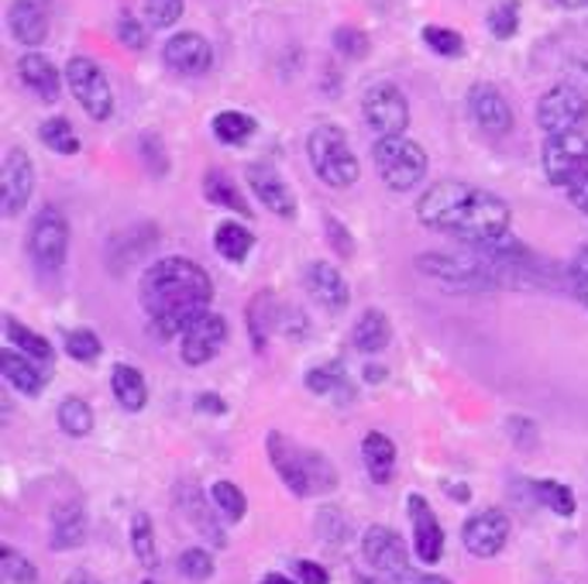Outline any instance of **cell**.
<instances>
[{
  "label": "cell",
  "instance_id": "52a82bcc",
  "mask_svg": "<svg viewBox=\"0 0 588 584\" xmlns=\"http://www.w3.org/2000/svg\"><path fill=\"white\" fill-rule=\"evenodd\" d=\"M66 83L80 107L94 117V121H107L114 113V90L107 72L90 59V56H72L66 62Z\"/></svg>",
  "mask_w": 588,
  "mask_h": 584
},
{
  "label": "cell",
  "instance_id": "ffe728a7",
  "mask_svg": "<svg viewBox=\"0 0 588 584\" xmlns=\"http://www.w3.org/2000/svg\"><path fill=\"white\" fill-rule=\"evenodd\" d=\"M176 502H179V513L186 516V523L200 533L204 540H210L214 547H227V533L220 526V519L214 516L210 502L204 498V492L196 485H179L176 488Z\"/></svg>",
  "mask_w": 588,
  "mask_h": 584
},
{
  "label": "cell",
  "instance_id": "8d00e7d4",
  "mask_svg": "<svg viewBox=\"0 0 588 584\" xmlns=\"http://www.w3.org/2000/svg\"><path fill=\"white\" fill-rule=\"evenodd\" d=\"M38 138H42L56 155H76V151H80V138H76V128L66 121V117H49V121L38 128Z\"/></svg>",
  "mask_w": 588,
  "mask_h": 584
},
{
  "label": "cell",
  "instance_id": "d590c367",
  "mask_svg": "<svg viewBox=\"0 0 588 584\" xmlns=\"http://www.w3.org/2000/svg\"><path fill=\"white\" fill-rule=\"evenodd\" d=\"M533 488V495H537V502L540 505H547L555 516H575V495H571V488L568 485H561V482H551V478H543V482H533L530 485Z\"/></svg>",
  "mask_w": 588,
  "mask_h": 584
},
{
  "label": "cell",
  "instance_id": "74e56055",
  "mask_svg": "<svg viewBox=\"0 0 588 584\" xmlns=\"http://www.w3.org/2000/svg\"><path fill=\"white\" fill-rule=\"evenodd\" d=\"M210 502L217 505V513H224V519H231V523L245 519V513H248V498L234 482H214Z\"/></svg>",
  "mask_w": 588,
  "mask_h": 584
},
{
  "label": "cell",
  "instance_id": "1f68e13d",
  "mask_svg": "<svg viewBox=\"0 0 588 584\" xmlns=\"http://www.w3.org/2000/svg\"><path fill=\"white\" fill-rule=\"evenodd\" d=\"M4 334H8L11 347L24 350L28 358H35V362H52V347H49V340H46L42 334H35L31 327L18 324L14 317H4Z\"/></svg>",
  "mask_w": 588,
  "mask_h": 584
},
{
  "label": "cell",
  "instance_id": "836d02e7",
  "mask_svg": "<svg viewBox=\"0 0 588 584\" xmlns=\"http://www.w3.org/2000/svg\"><path fill=\"white\" fill-rule=\"evenodd\" d=\"M214 135L224 141V145H242L255 135V121L242 110H220L214 117Z\"/></svg>",
  "mask_w": 588,
  "mask_h": 584
},
{
  "label": "cell",
  "instance_id": "d6986e66",
  "mask_svg": "<svg viewBox=\"0 0 588 584\" xmlns=\"http://www.w3.org/2000/svg\"><path fill=\"white\" fill-rule=\"evenodd\" d=\"M163 59L179 76H204L214 66V49L200 31H179L166 42Z\"/></svg>",
  "mask_w": 588,
  "mask_h": 584
},
{
  "label": "cell",
  "instance_id": "44dd1931",
  "mask_svg": "<svg viewBox=\"0 0 588 584\" xmlns=\"http://www.w3.org/2000/svg\"><path fill=\"white\" fill-rule=\"evenodd\" d=\"M303 283H306V293L317 299L324 309H334V314H341V309L347 306V299H351V289H347L344 276L327 261H310Z\"/></svg>",
  "mask_w": 588,
  "mask_h": 584
},
{
  "label": "cell",
  "instance_id": "f546056e",
  "mask_svg": "<svg viewBox=\"0 0 588 584\" xmlns=\"http://www.w3.org/2000/svg\"><path fill=\"white\" fill-rule=\"evenodd\" d=\"M214 248L220 258L242 265L248 258V251L255 248V234L248 227H242L238 220H224L217 230H214Z\"/></svg>",
  "mask_w": 588,
  "mask_h": 584
},
{
  "label": "cell",
  "instance_id": "f5cc1de1",
  "mask_svg": "<svg viewBox=\"0 0 588 584\" xmlns=\"http://www.w3.org/2000/svg\"><path fill=\"white\" fill-rule=\"evenodd\" d=\"M196 409H200V413H214V416H220L227 406H224V399H220V396H214V393H200V396H196Z\"/></svg>",
  "mask_w": 588,
  "mask_h": 584
},
{
  "label": "cell",
  "instance_id": "5bb4252c",
  "mask_svg": "<svg viewBox=\"0 0 588 584\" xmlns=\"http://www.w3.org/2000/svg\"><path fill=\"white\" fill-rule=\"evenodd\" d=\"M224 340H227V320L210 309L200 320H193L186 334L179 337V358L193 368H200L224 347Z\"/></svg>",
  "mask_w": 588,
  "mask_h": 584
},
{
  "label": "cell",
  "instance_id": "11a10c76",
  "mask_svg": "<svg viewBox=\"0 0 588 584\" xmlns=\"http://www.w3.org/2000/svg\"><path fill=\"white\" fill-rule=\"evenodd\" d=\"M365 378H369V382H385V368L369 365V368H365Z\"/></svg>",
  "mask_w": 588,
  "mask_h": 584
},
{
  "label": "cell",
  "instance_id": "5b68a950",
  "mask_svg": "<svg viewBox=\"0 0 588 584\" xmlns=\"http://www.w3.org/2000/svg\"><path fill=\"white\" fill-rule=\"evenodd\" d=\"M372 159H375V169H379L382 182L389 189H396V192H406V189L420 186L423 176H427V155L406 135L379 138L372 145Z\"/></svg>",
  "mask_w": 588,
  "mask_h": 584
},
{
  "label": "cell",
  "instance_id": "8fae6325",
  "mask_svg": "<svg viewBox=\"0 0 588 584\" xmlns=\"http://www.w3.org/2000/svg\"><path fill=\"white\" fill-rule=\"evenodd\" d=\"M362 113H365L369 128L379 138L406 135V128H410V103H406V97L396 83L369 87L365 97H362Z\"/></svg>",
  "mask_w": 588,
  "mask_h": 584
},
{
  "label": "cell",
  "instance_id": "680465c9",
  "mask_svg": "<svg viewBox=\"0 0 588 584\" xmlns=\"http://www.w3.org/2000/svg\"><path fill=\"white\" fill-rule=\"evenodd\" d=\"M141 584H155V581H141Z\"/></svg>",
  "mask_w": 588,
  "mask_h": 584
},
{
  "label": "cell",
  "instance_id": "f907efd6",
  "mask_svg": "<svg viewBox=\"0 0 588 584\" xmlns=\"http://www.w3.org/2000/svg\"><path fill=\"white\" fill-rule=\"evenodd\" d=\"M296 577L303 584H331V574L317 561H296Z\"/></svg>",
  "mask_w": 588,
  "mask_h": 584
},
{
  "label": "cell",
  "instance_id": "7bdbcfd3",
  "mask_svg": "<svg viewBox=\"0 0 588 584\" xmlns=\"http://www.w3.org/2000/svg\"><path fill=\"white\" fill-rule=\"evenodd\" d=\"M145 18L151 28H173L183 18V0H145Z\"/></svg>",
  "mask_w": 588,
  "mask_h": 584
},
{
  "label": "cell",
  "instance_id": "277c9868",
  "mask_svg": "<svg viewBox=\"0 0 588 584\" xmlns=\"http://www.w3.org/2000/svg\"><path fill=\"white\" fill-rule=\"evenodd\" d=\"M306 159L317 172L321 182H327L331 189H347L355 186L362 176V166L355 159V151L347 145V135L337 125H321L313 128L306 138Z\"/></svg>",
  "mask_w": 588,
  "mask_h": 584
},
{
  "label": "cell",
  "instance_id": "e575fe53",
  "mask_svg": "<svg viewBox=\"0 0 588 584\" xmlns=\"http://www.w3.org/2000/svg\"><path fill=\"white\" fill-rule=\"evenodd\" d=\"M131 551L141 561V567L159 564V547H155V529H151L148 513H135L131 516Z\"/></svg>",
  "mask_w": 588,
  "mask_h": 584
},
{
  "label": "cell",
  "instance_id": "30bf717a",
  "mask_svg": "<svg viewBox=\"0 0 588 584\" xmlns=\"http://www.w3.org/2000/svg\"><path fill=\"white\" fill-rule=\"evenodd\" d=\"M362 557L379 577H385L392 584H413V577H416L410 561H406V547H403L400 533L389 529V526H369L365 529Z\"/></svg>",
  "mask_w": 588,
  "mask_h": 584
},
{
  "label": "cell",
  "instance_id": "681fc988",
  "mask_svg": "<svg viewBox=\"0 0 588 584\" xmlns=\"http://www.w3.org/2000/svg\"><path fill=\"white\" fill-rule=\"evenodd\" d=\"M568 197H571V204L588 217V162H585V169L575 176V182L568 186Z\"/></svg>",
  "mask_w": 588,
  "mask_h": 584
},
{
  "label": "cell",
  "instance_id": "e0dca14e",
  "mask_svg": "<svg viewBox=\"0 0 588 584\" xmlns=\"http://www.w3.org/2000/svg\"><path fill=\"white\" fill-rule=\"evenodd\" d=\"M506 540H509V516L499 513V509L476 513L472 519L464 523V529H461L464 551L472 554V557H482V561L496 557L506 547Z\"/></svg>",
  "mask_w": 588,
  "mask_h": 584
},
{
  "label": "cell",
  "instance_id": "4fadbf2b",
  "mask_svg": "<svg viewBox=\"0 0 588 584\" xmlns=\"http://www.w3.org/2000/svg\"><path fill=\"white\" fill-rule=\"evenodd\" d=\"M35 192V166L28 159V151L11 148L4 155V166H0V207L4 217H18Z\"/></svg>",
  "mask_w": 588,
  "mask_h": 584
},
{
  "label": "cell",
  "instance_id": "816d5d0a",
  "mask_svg": "<svg viewBox=\"0 0 588 584\" xmlns=\"http://www.w3.org/2000/svg\"><path fill=\"white\" fill-rule=\"evenodd\" d=\"M509 437H513L517 444H523V447H530L537 441V426L523 416H513L509 419Z\"/></svg>",
  "mask_w": 588,
  "mask_h": 584
},
{
  "label": "cell",
  "instance_id": "7dc6e473",
  "mask_svg": "<svg viewBox=\"0 0 588 584\" xmlns=\"http://www.w3.org/2000/svg\"><path fill=\"white\" fill-rule=\"evenodd\" d=\"M117 38H121V46H128V49H145L148 46V31L135 18L117 21Z\"/></svg>",
  "mask_w": 588,
  "mask_h": 584
},
{
  "label": "cell",
  "instance_id": "60d3db41",
  "mask_svg": "<svg viewBox=\"0 0 588 584\" xmlns=\"http://www.w3.org/2000/svg\"><path fill=\"white\" fill-rule=\"evenodd\" d=\"M66 355L72 362H97L100 358V337L94 330H66Z\"/></svg>",
  "mask_w": 588,
  "mask_h": 584
},
{
  "label": "cell",
  "instance_id": "9c48e42d",
  "mask_svg": "<svg viewBox=\"0 0 588 584\" xmlns=\"http://www.w3.org/2000/svg\"><path fill=\"white\" fill-rule=\"evenodd\" d=\"M588 121V93L575 83L551 87L537 103V125L543 135L578 131Z\"/></svg>",
  "mask_w": 588,
  "mask_h": 584
},
{
  "label": "cell",
  "instance_id": "f1b7e54d",
  "mask_svg": "<svg viewBox=\"0 0 588 584\" xmlns=\"http://www.w3.org/2000/svg\"><path fill=\"white\" fill-rule=\"evenodd\" d=\"M204 197L214 204V207H220V210H231V214H242V217H252L255 210L248 207V200L242 197V189H238V182H234L227 172H220V169H210L207 176H204Z\"/></svg>",
  "mask_w": 588,
  "mask_h": 584
},
{
  "label": "cell",
  "instance_id": "db71d44e",
  "mask_svg": "<svg viewBox=\"0 0 588 584\" xmlns=\"http://www.w3.org/2000/svg\"><path fill=\"white\" fill-rule=\"evenodd\" d=\"M413 584H451L448 577H438V574H416Z\"/></svg>",
  "mask_w": 588,
  "mask_h": 584
},
{
  "label": "cell",
  "instance_id": "8992f818",
  "mask_svg": "<svg viewBox=\"0 0 588 584\" xmlns=\"http://www.w3.org/2000/svg\"><path fill=\"white\" fill-rule=\"evenodd\" d=\"M28 255H31V261L38 268L52 271V276L66 265V255H69V224H66L62 210L42 207V210L31 217V227H28Z\"/></svg>",
  "mask_w": 588,
  "mask_h": 584
},
{
  "label": "cell",
  "instance_id": "6da1fadb",
  "mask_svg": "<svg viewBox=\"0 0 588 584\" xmlns=\"http://www.w3.org/2000/svg\"><path fill=\"white\" fill-rule=\"evenodd\" d=\"M138 299L155 334L173 340V337H183L193 320L210 314L214 283L196 261L169 255L145 268V276L138 283Z\"/></svg>",
  "mask_w": 588,
  "mask_h": 584
},
{
  "label": "cell",
  "instance_id": "2e32d148",
  "mask_svg": "<svg viewBox=\"0 0 588 584\" xmlns=\"http://www.w3.org/2000/svg\"><path fill=\"white\" fill-rule=\"evenodd\" d=\"M468 113H472V121L486 135L502 138L513 131V110H509V100L502 97V90L492 83H472V90H468Z\"/></svg>",
  "mask_w": 588,
  "mask_h": 584
},
{
  "label": "cell",
  "instance_id": "3957f363",
  "mask_svg": "<svg viewBox=\"0 0 588 584\" xmlns=\"http://www.w3.org/2000/svg\"><path fill=\"white\" fill-rule=\"evenodd\" d=\"M265 451H268L272 467H276V475L293 495L310 498V495H327L337 488V467L327 461V454L310 451L280 430H272L265 437Z\"/></svg>",
  "mask_w": 588,
  "mask_h": 584
},
{
  "label": "cell",
  "instance_id": "d6a6232c",
  "mask_svg": "<svg viewBox=\"0 0 588 584\" xmlns=\"http://www.w3.org/2000/svg\"><path fill=\"white\" fill-rule=\"evenodd\" d=\"M56 419H59V430H62L66 437H87V434L94 430V409H90L80 396L62 399Z\"/></svg>",
  "mask_w": 588,
  "mask_h": 584
},
{
  "label": "cell",
  "instance_id": "603a6c76",
  "mask_svg": "<svg viewBox=\"0 0 588 584\" xmlns=\"http://www.w3.org/2000/svg\"><path fill=\"white\" fill-rule=\"evenodd\" d=\"M8 21L21 46H42L49 38V11L42 0H14Z\"/></svg>",
  "mask_w": 588,
  "mask_h": 584
},
{
  "label": "cell",
  "instance_id": "7402d4cb",
  "mask_svg": "<svg viewBox=\"0 0 588 584\" xmlns=\"http://www.w3.org/2000/svg\"><path fill=\"white\" fill-rule=\"evenodd\" d=\"M18 76H21V83L38 97V100H46V103H56L59 100V69L42 56V52H28L18 59Z\"/></svg>",
  "mask_w": 588,
  "mask_h": 584
},
{
  "label": "cell",
  "instance_id": "83f0119b",
  "mask_svg": "<svg viewBox=\"0 0 588 584\" xmlns=\"http://www.w3.org/2000/svg\"><path fill=\"white\" fill-rule=\"evenodd\" d=\"M110 388H114V399L121 403V409L128 413H141L148 403V385L141 378L138 368L131 365H114L110 368Z\"/></svg>",
  "mask_w": 588,
  "mask_h": 584
},
{
  "label": "cell",
  "instance_id": "b9f144b4",
  "mask_svg": "<svg viewBox=\"0 0 588 584\" xmlns=\"http://www.w3.org/2000/svg\"><path fill=\"white\" fill-rule=\"evenodd\" d=\"M334 46H337V52H341L344 59H365L369 49H372L369 34H365L362 28H351V24H341V28L334 31Z\"/></svg>",
  "mask_w": 588,
  "mask_h": 584
},
{
  "label": "cell",
  "instance_id": "ab89813d",
  "mask_svg": "<svg viewBox=\"0 0 588 584\" xmlns=\"http://www.w3.org/2000/svg\"><path fill=\"white\" fill-rule=\"evenodd\" d=\"M517 28H520V4H517V0H502V4H496L489 11V31L499 38V42L513 38Z\"/></svg>",
  "mask_w": 588,
  "mask_h": 584
},
{
  "label": "cell",
  "instance_id": "cb8c5ba5",
  "mask_svg": "<svg viewBox=\"0 0 588 584\" xmlns=\"http://www.w3.org/2000/svg\"><path fill=\"white\" fill-rule=\"evenodd\" d=\"M87 540V513L80 502H59L52 509V551H76Z\"/></svg>",
  "mask_w": 588,
  "mask_h": 584
},
{
  "label": "cell",
  "instance_id": "ba28073f",
  "mask_svg": "<svg viewBox=\"0 0 588 584\" xmlns=\"http://www.w3.org/2000/svg\"><path fill=\"white\" fill-rule=\"evenodd\" d=\"M420 271L430 279H438L441 286L448 289H489V286H499V279L492 276V268L486 261H479L476 255H420L416 258Z\"/></svg>",
  "mask_w": 588,
  "mask_h": 584
},
{
  "label": "cell",
  "instance_id": "7c38bea8",
  "mask_svg": "<svg viewBox=\"0 0 588 584\" xmlns=\"http://www.w3.org/2000/svg\"><path fill=\"white\" fill-rule=\"evenodd\" d=\"M588 162V138L581 131H565V135H547L543 151H540V166L543 176L555 186H571L575 176Z\"/></svg>",
  "mask_w": 588,
  "mask_h": 584
},
{
  "label": "cell",
  "instance_id": "bcb514c9",
  "mask_svg": "<svg viewBox=\"0 0 588 584\" xmlns=\"http://www.w3.org/2000/svg\"><path fill=\"white\" fill-rule=\"evenodd\" d=\"M571 286H575L578 299L588 306V245H581L575 261H571Z\"/></svg>",
  "mask_w": 588,
  "mask_h": 584
},
{
  "label": "cell",
  "instance_id": "4316f807",
  "mask_svg": "<svg viewBox=\"0 0 588 584\" xmlns=\"http://www.w3.org/2000/svg\"><path fill=\"white\" fill-rule=\"evenodd\" d=\"M389 340H392V327L382 309H365L355 320V327H351V344H355L362 355H379V350L389 347Z\"/></svg>",
  "mask_w": 588,
  "mask_h": 584
},
{
  "label": "cell",
  "instance_id": "9f6ffc18",
  "mask_svg": "<svg viewBox=\"0 0 588 584\" xmlns=\"http://www.w3.org/2000/svg\"><path fill=\"white\" fill-rule=\"evenodd\" d=\"M262 584H293V581H290L286 574H265Z\"/></svg>",
  "mask_w": 588,
  "mask_h": 584
},
{
  "label": "cell",
  "instance_id": "484cf974",
  "mask_svg": "<svg viewBox=\"0 0 588 584\" xmlns=\"http://www.w3.org/2000/svg\"><path fill=\"white\" fill-rule=\"evenodd\" d=\"M362 461L369 467V478L375 485H389L392 475H396V444H392L385 434H369L362 441Z\"/></svg>",
  "mask_w": 588,
  "mask_h": 584
},
{
  "label": "cell",
  "instance_id": "d4e9b609",
  "mask_svg": "<svg viewBox=\"0 0 588 584\" xmlns=\"http://www.w3.org/2000/svg\"><path fill=\"white\" fill-rule=\"evenodd\" d=\"M4 378L18 388L21 396H42L49 385V375L18 347H4Z\"/></svg>",
  "mask_w": 588,
  "mask_h": 584
},
{
  "label": "cell",
  "instance_id": "f35d334b",
  "mask_svg": "<svg viewBox=\"0 0 588 584\" xmlns=\"http://www.w3.org/2000/svg\"><path fill=\"white\" fill-rule=\"evenodd\" d=\"M423 42H427L430 52H438L444 59L464 56V38L458 31H451V28H441V24H427L423 28Z\"/></svg>",
  "mask_w": 588,
  "mask_h": 584
},
{
  "label": "cell",
  "instance_id": "ee69618b",
  "mask_svg": "<svg viewBox=\"0 0 588 584\" xmlns=\"http://www.w3.org/2000/svg\"><path fill=\"white\" fill-rule=\"evenodd\" d=\"M179 574L186 581H207V577H214V557L207 551L193 547V551L179 554Z\"/></svg>",
  "mask_w": 588,
  "mask_h": 584
},
{
  "label": "cell",
  "instance_id": "c3c4849f",
  "mask_svg": "<svg viewBox=\"0 0 588 584\" xmlns=\"http://www.w3.org/2000/svg\"><path fill=\"white\" fill-rule=\"evenodd\" d=\"M324 227H327V234H331V245L337 248V255L341 258H351V255H355V241H351V234L334 220V217H327L324 220Z\"/></svg>",
  "mask_w": 588,
  "mask_h": 584
},
{
  "label": "cell",
  "instance_id": "4dcf8cb0",
  "mask_svg": "<svg viewBox=\"0 0 588 584\" xmlns=\"http://www.w3.org/2000/svg\"><path fill=\"white\" fill-rule=\"evenodd\" d=\"M306 388L313 396H337V399H347L355 396L347 388V378H344V365L341 362H327V365H313L306 372Z\"/></svg>",
  "mask_w": 588,
  "mask_h": 584
},
{
  "label": "cell",
  "instance_id": "6f0895ef",
  "mask_svg": "<svg viewBox=\"0 0 588 584\" xmlns=\"http://www.w3.org/2000/svg\"><path fill=\"white\" fill-rule=\"evenodd\" d=\"M561 8H568V11H578V8H588V0H558Z\"/></svg>",
  "mask_w": 588,
  "mask_h": 584
},
{
  "label": "cell",
  "instance_id": "7a4b0ae2",
  "mask_svg": "<svg viewBox=\"0 0 588 584\" xmlns=\"http://www.w3.org/2000/svg\"><path fill=\"white\" fill-rule=\"evenodd\" d=\"M416 217L423 227L451 234V238H461L464 245L499 241L509 234V220H513L502 197L482 186L454 179L430 186L416 204Z\"/></svg>",
  "mask_w": 588,
  "mask_h": 584
},
{
  "label": "cell",
  "instance_id": "ac0fdd59",
  "mask_svg": "<svg viewBox=\"0 0 588 584\" xmlns=\"http://www.w3.org/2000/svg\"><path fill=\"white\" fill-rule=\"evenodd\" d=\"M245 179H248V186H252V192H255V200H258L265 210H272L276 217H286V220L300 214L293 189H290V182L280 176L276 166L255 162V166H248Z\"/></svg>",
  "mask_w": 588,
  "mask_h": 584
},
{
  "label": "cell",
  "instance_id": "f6af8a7d",
  "mask_svg": "<svg viewBox=\"0 0 588 584\" xmlns=\"http://www.w3.org/2000/svg\"><path fill=\"white\" fill-rule=\"evenodd\" d=\"M0 561H4V577L11 584H35V564L24 554H18L14 547H4L0 551Z\"/></svg>",
  "mask_w": 588,
  "mask_h": 584
},
{
  "label": "cell",
  "instance_id": "9a60e30c",
  "mask_svg": "<svg viewBox=\"0 0 588 584\" xmlns=\"http://www.w3.org/2000/svg\"><path fill=\"white\" fill-rule=\"evenodd\" d=\"M406 513H410V523H413L416 561L423 567H434L444 557V526L438 523L434 509H430V502L423 495H410L406 498Z\"/></svg>",
  "mask_w": 588,
  "mask_h": 584
}]
</instances>
